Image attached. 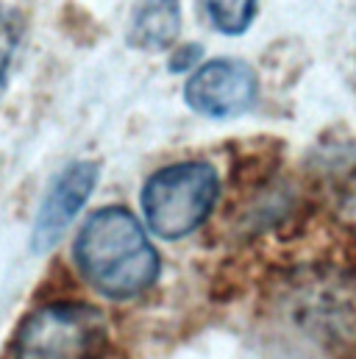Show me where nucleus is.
<instances>
[{
    "label": "nucleus",
    "mask_w": 356,
    "mask_h": 359,
    "mask_svg": "<svg viewBox=\"0 0 356 359\" xmlns=\"http://www.w3.org/2000/svg\"><path fill=\"white\" fill-rule=\"evenodd\" d=\"M203 59V48L198 42L189 45H173L170 48V59H167V70L170 73H192Z\"/></svg>",
    "instance_id": "9"
},
{
    "label": "nucleus",
    "mask_w": 356,
    "mask_h": 359,
    "mask_svg": "<svg viewBox=\"0 0 356 359\" xmlns=\"http://www.w3.org/2000/svg\"><path fill=\"white\" fill-rule=\"evenodd\" d=\"M17 42H20L17 17L11 11H0V95L6 92V84H8V73H11Z\"/></svg>",
    "instance_id": "8"
},
{
    "label": "nucleus",
    "mask_w": 356,
    "mask_h": 359,
    "mask_svg": "<svg viewBox=\"0 0 356 359\" xmlns=\"http://www.w3.org/2000/svg\"><path fill=\"white\" fill-rule=\"evenodd\" d=\"M103 348L106 318L92 304H45L14 334V359H103Z\"/></svg>",
    "instance_id": "3"
},
{
    "label": "nucleus",
    "mask_w": 356,
    "mask_h": 359,
    "mask_svg": "<svg viewBox=\"0 0 356 359\" xmlns=\"http://www.w3.org/2000/svg\"><path fill=\"white\" fill-rule=\"evenodd\" d=\"M73 259L89 287L111 301L148 292L162 273L156 248L125 206H103L89 215L73 243Z\"/></svg>",
    "instance_id": "1"
},
{
    "label": "nucleus",
    "mask_w": 356,
    "mask_h": 359,
    "mask_svg": "<svg viewBox=\"0 0 356 359\" xmlns=\"http://www.w3.org/2000/svg\"><path fill=\"white\" fill-rule=\"evenodd\" d=\"M259 97V76L242 59H212L200 62L186 84H184V103L203 117L228 120L245 114Z\"/></svg>",
    "instance_id": "4"
},
{
    "label": "nucleus",
    "mask_w": 356,
    "mask_h": 359,
    "mask_svg": "<svg viewBox=\"0 0 356 359\" xmlns=\"http://www.w3.org/2000/svg\"><path fill=\"white\" fill-rule=\"evenodd\" d=\"M220 195V179L214 165L189 159L156 170L142 184V215L148 229L176 243L198 231L214 212Z\"/></svg>",
    "instance_id": "2"
},
{
    "label": "nucleus",
    "mask_w": 356,
    "mask_h": 359,
    "mask_svg": "<svg viewBox=\"0 0 356 359\" xmlns=\"http://www.w3.org/2000/svg\"><path fill=\"white\" fill-rule=\"evenodd\" d=\"M181 0H142L128 22V45L148 53L170 50L181 34Z\"/></svg>",
    "instance_id": "6"
},
{
    "label": "nucleus",
    "mask_w": 356,
    "mask_h": 359,
    "mask_svg": "<svg viewBox=\"0 0 356 359\" xmlns=\"http://www.w3.org/2000/svg\"><path fill=\"white\" fill-rule=\"evenodd\" d=\"M97 179H100V165L92 159H76L53 176L39 209H36V217H34V229H31V251L34 254L42 257L59 245V240L64 237L70 223L78 217V212L92 198Z\"/></svg>",
    "instance_id": "5"
},
{
    "label": "nucleus",
    "mask_w": 356,
    "mask_h": 359,
    "mask_svg": "<svg viewBox=\"0 0 356 359\" xmlns=\"http://www.w3.org/2000/svg\"><path fill=\"white\" fill-rule=\"evenodd\" d=\"M200 6L209 25L223 36H242L259 14V0H200Z\"/></svg>",
    "instance_id": "7"
}]
</instances>
